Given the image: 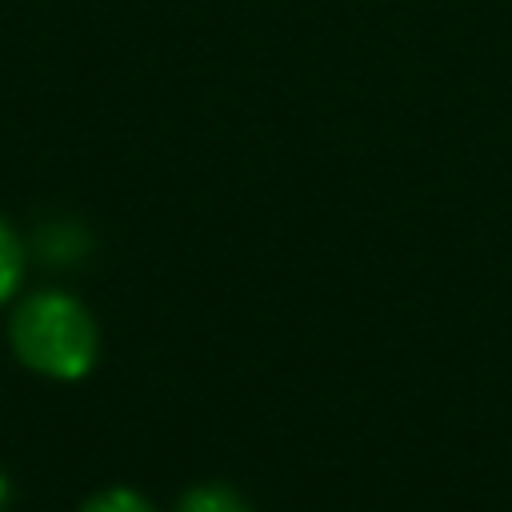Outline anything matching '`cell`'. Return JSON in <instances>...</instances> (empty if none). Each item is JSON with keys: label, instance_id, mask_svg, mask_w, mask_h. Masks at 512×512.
Segmentation results:
<instances>
[{"label": "cell", "instance_id": "3", "mask_svg": "<svg viewBox=\"0 0 512 512\" xmlns=\"http://www.w3.org/2000/svg\"><path fill=\"white\" fill-rule=\"evenodd\" d=\"M80 512H152L136 492H128V488H112V492H100V496H92Z\"/></svg>", "mask_w": 512, "mask_h": 512}, {"label": "cell", "instance_id": "2", "mask_svg": "<svg viewBox=\"0 0 512 512\" xmlns=\"http://www.w3.org/2000/svg\"><path fill=\"white\" fill-rule=\"evenodd\" d=\"M176 512H244V504L224 488H196L184 496V504Z\"/></svg>", "mask_w": 512, "mask_h": 512}, {"label": "cell", "instance_id": "4", "mask_svg": "<svg viewBox=\"0 0 512 512\" xmlns=\"http://www.w3.org/2000/svg\"><path fill=\"white\" fill-rule=\"evenodd\" d=\"M16 280H20V252H16L12 232L0 224V300L16 288Z\"/></svg>", "mask_w": 512, "mask_h": 512}, {"label": "cell", "instance_id": "1", "mask_svg": "<svg viewBox=\"0 0 512 512\" xmlns=\"http://www.w3.org/2000/svg\"><path fill=\"white\" fill-rule=\"evenodd\" d=\"M12 344L20 360L44 376L76 380L92 368L96 356V328L88 312L60 292L32 296L12 320Z\"/></svg>", "mask_w": 512, "mask_h": 512}]
</instances>
